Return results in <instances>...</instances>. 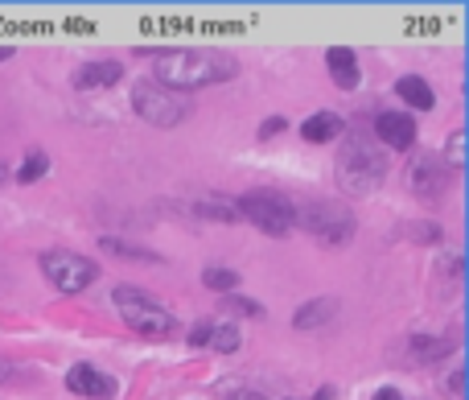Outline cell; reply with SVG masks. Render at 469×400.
<instances>
[{"label":"cell","instance_id":"d4e9b609","mask_svg":"<svg viewBox=\"0 0 469 400\" xmlns=\"http://www.w3.org/2000/svg\"><path fill=\"white\" fill-rule=\"evenodd\" d=\"M206 338H210V322H193L190 326V346H206Z\"/></svg>","mask_w":469,"mask_h":400},{"label":"cell","instance_id":"603a6c76","mask_svg":"<svg viewBox=\"0 0 469 400\" xmlns=\"http://www.w3.org/2000/svg\"><path fill=\"white\" fill-rule=\"evenodd\" d=\"M103 248L107 252H116V256L124 260H149V264H157V252H144V248H132V244H124V239H103Z\"/></svg>","mask_w":469,"mask_h":400},{"label":"cell","instance_id":"3957f363","mask_svg":"<svg viewBox=\"0 0 469 400\" xmlns=\"http://www.w3.org/2000/svg\"><path fill=\"white\" fill-rule=\"evenodd\" d=\"M387 173V153L383 149H371L366 141H350L338 157V186L346 195H371L379 190Z\"/></svg>","mask_w":469,"mask_h":400},{"label":"cell","instance_id":"6da1fadb","mask_svg":"<svg viewBox=\"0 0 469 400\" xmlns=\"http://www.w3.org/2000/svg\"><path fill=\"white\" fill-rule=\"evenodd\" d=\"M239 75V58L223 54V50H165L152 54V79L165 91H198V87H214Z\"/></svg>","mask_w":469,"mask_h":400},{"label":"cell","instance_id":"4dcf8cb0","mask_svg":"<svg viewBox=\"0 0 469 400\" xmlns=\"http://www.w3.org/2000/svg\"><path fill=\"white\" fill-rule=\"evenodd\" d=\"M333 396H338V388H330V384H325V388H317V396H313V400H333Z\"/></svg>","mask_w":469,"mask_h":400},{"label":"cell","instance_id":"1f68e13d","mask_svg":"<svg viewBox=\"0 0 469 400\" xmlns=\"http://www.w3.org/2000/svg\"><path fill=\"white\" fill-rule=\"evenodd\" d=\"M9 58H12V50L9 46H0V62H9Z\"/></svg>","mask_w":469,"mask_h":400},{"label":"cell","instance_id":"277c9868","mask_svg":"<svg viewBox=\"0 0 469 400\" xmlns=\"http://www.w3.org/2000/svg\"><path fill=\"white\" fill-rule=\"evenodd\" d=\"M297 223L309 231L313 239H321L325 248H341V244H350L354 236V215L346 206L330 203V198H313L297 211Z\"/></svg>","mask_w":469,"mask_h":400},{"label":"cell","instance_id":"9a60e30c","mask_svg":"<svg viewBox=\"0 0 469 400\" xmlns=\"http://www.w3.org/2000/svg\"><path fill=\"white\" fill-rule=\"evenodd\" d=\"M395 96L404 99L407 108H416V112H428L432 104H437V96H432V87H428L420 75H404V79H399V83H395Z\"/></svg>","mask_w":469,"mask_h":400},{"label":"cell","instance_id":"4fadbf2b","mask_svg":"<svg viewBox=\"0 0 469 400\" xmlns=\"http://www.w3.org/2000/svg\"><path fill=\"white\" fill-rule=\"evenodd\" d=\"M333 314H338V297H313V302L297 305L292 326H297V330H317V326L333 322Z\"/></svg>","mask_w":469,"mask_h":400},{"label":"cell","instance_id":"83f0119b","mask_svg":"<svg viewBox=\"0 0 469 400\" xmlns=\"http://www.w3.org/2000/svg\"><path fill=\"white\" fill-rule=\"evenodd\" d=\"M12 376H17V368H12L9 359H0V384H9Z\"/></svg>","mask_w":469,"mask_h":400},{"label":"cell","instance_id":"9c48e42d","mask_svg":"<svg viewBox=\"0 0 469 400\" xmlns=\"http://www.w3.org/2000/svg\"><path fill=\"white\" fill-rule=\"evenodd\" d=\"M448 178H453V173H448V165L440 162V157H416V165H412V190H416L424 203L445 195Z\"/></svg>","mask_w":469,"mask_h":400},{"label":"cell","instance_id":"7a4b0ae2","mask_svg":"<svg viewBox=\"0 0 469 400\" xmlns=\"http://www.w3.org/2000/svg\"><path fill=\"white\" fill-rule=\"evenodd\" d=\"M111 302H116L119 318H124V322H128L140 338H169L173 330H177V318H173L169 310L157 302V297H149L144 289L119 285V289L111 293Z\"/></svg>","mask_w":469,"mask_h":400},{"label":"cell","instance_id":"484cf974","mask_svg":"<svg viewBox=\"0 0 469 400\" xmlns=\"http://www.w3.org/2000/svg\"><path fill=\"white\" fill-rule=\"evenodd\" d=\"M276 132H284V116H272V120H264V124H259V137H276Z\"/></svg>","mask_w":469,"mask_h":400},{"label":"cell","instance_id":"f1b7e54d","mask_svg":"<svg viewBox=\"0 0 469 400\" xmlns=\"http://www.w3.org/2000/svg\"><path fill=\"white\" fill-rule=\"evenodd\" d=\"M226 400H267L264 392H251V388H243V392H234V396H226Z\"/></svg>","mask_w":469,"mask_h":400},{"label":"cell","instance_id":"d6986e66","mask_svg":"<svg viewBox=\"0 0 469 400\" xmlns=\"http://www.w3.org/2000/svg\"><path fill=\"white\" fill-rule=\"evenodd\" d=\"M202 285H206V289H214V293H231V289H239V272H231V269H202Z\"/></svg>","mask_w":469,"mask_h":400},{"label":"cell","instance_id":"8fae6325","mask_svg":"<svg viewBox=\"0 0 469 400\" xmlns=\"http://www.w3.org/2000/svg\"><path fill=\"white\" fill-rule=\"evenodd\" d=\"M124 79V62L116 58H99V62H86L75 71V87L78 91H95V87H116Z\"/></svg>","mask_w":469,"mask_h":400},{"label":"cell","instance_id":"e0dca14e","mask_svg":"<svg viewBox=\"0 0 469 400\" xmlns=\"http://www.w3.org/2000/svg\"><path fill=\"white\" fill-rule=\"evenodd\" d=\"M239 343H243V338H239V326H234V322L210 326V338H206V346H210V351H218V355H234V351H239Z\"/></svg>","mask_w":469,"mask_h":400},{"label":"cell","instance_id":"30bf717a","mask_svg":"<svg viewBox=\"0 0 469 400\" xmlns=\"http://www.w3.org/2000/svg\"><path fill=\"white\" fill-rule=\"evenodd\" d=\"M374 137L387 149H412L416 145V120L404 116V112H379L374 116Z\"/></svg>","mask_w":469,"mask_h":400},{"label":"cell","instance_id":"5b68a950","mask_svg":"<svg viewBox=\"0 0 469 400\" xmlns=\"http://www.w3.org/2000/svg\"><path fill=\"white\" fill-rule=\"evenodd\" d=\"M132 108L152 129H177L190 116V99H182L177 91H165L157 83H136L132 87Z\"/></svg>","mask_w":469,"mask_h":400},{"label":"cell","instance_id":"f546056e","mask_svg":"<svg viewBox=\"0 0 469 400\" xmlns=\"http://www.w3.org/2000/svg\"><path fill=\"white\" fill-rule=\"evenodd\" d=\"M448 392H453V396H461V371H453V376H448Z\"/></svg>","mask_w":469,"mask_h":400},{"label":"cell","instance_id":"7402d4cb","mask_svg":"<svg viewBox=\"0 0 469 400\" xmlns=\"http://www.w3.org/2000/svg\"><path fill=\"white\" fill-rule=\"evenodd\" d=\"M412 355L424 359V363H428V359H445V355H448V346L440 343V338H424V335H416V338H412Z\"/></svg>","mask_w":469,"mask_h":400},{"label":"cell","instance_id":"ba28073f","mask_svg":"<svg viewBox=\"0 0 469 400\" xmlns=\"http://www.w3.org/2000/svg\"><path fill=\"white\" fill-rule=\"evenodd\" d=\"M66 388L78 392V396H91V400H111L116 396V379L107 376V371L91 368V363H75V368L66 371Z\"/></svg>","mask_w":469,"mask_h":400},{"label":"cell","instance_id":"cb8c5ba5","mask_svg":"<svg viewBox=\"0 0 469 400\" xmlns=\"http://www.w3.org/2000/svg\"><path fill=\"white\" fill-rule=\"evenodd\" d=\"M399 236L420 239V244H440V228H437V223H412V228H399Z\"/></svg>","mask_w":469,"mask_h":400},{"label":"cell","instance_id":"4316f807","mask_svg":"<svg viewBox=\"0 0 469 400\" xmlns=\"http://www.w3.org/2000/svg\"><path fill=\"white\" fill-rule=\"evenodd\" d=\"M371 400H404V392H399V388H379Z\"/></svg>","mask_w":469,"mask_h":400},{"label":"cell","instance_id":"44dd1931","mask_svg":"<svg viewBox=\"0 0 469 400\" xmlns=\"http://www.w3.org/2000/svg\"><path fill=\"white\" fill-rule=\"evenodd\" d=\"M223 314L264 318V305H259V302H251V297H234V293H226V297H223Z\"/></svg>","mask_w":469,"mask_h":400},{"label":"cell","instance_id":"5bb4252c","mask_svg":"<svg viewBox=\"0 0 469 400\" xmlns=\"http://www.w3.org/2000/svg\"><path fill=\"white\" fill-rule=\"evenodd\" d=\"M341 116H333V112H317V116H309L305 124H300V137L313 145H325V141H338L341 137Z\"/></svg>","mask_w":469,"mask_h":400},{"label":"cell","instance_id":"ac0fdd59","mask_svg":"<svg viewBox=\"0 0 469 400\" xmlns=\"http://www.w3.org/2000/svg\"><path fill=\"white\" fill-rule=\"evenodd\" d=\"M45 173H50V157H45L42 149H29V153H25V165L17 170V182H21V186H33L37 178H45Z\"/></svg>","mask_w":469,"mask_h":400},{"label":"cell","instance_id":"52a82bcc","mask_svg":"<svg viewBox=\"0 0 469 400\" xmlns=\"http://www.w3.org/2000/svg\"><path fill=\"white\" fill-rule=\"evenodd\" d=\"M42 272L53 281L58 293H83V289H91V281H99L95 260L78 256V252H66V248L42 252Z\"/></svg>","mask_w":469,"mask_h":400},{"label":"cell","instance_id":"2e32d148","mask_svg":"<svg viewBox=\"0 0 469 400\" xmlns=\"http://www.w3.org/2000/svg\"><path fill=\"white\" fill-rule=\"evenodd\" d=\"M198 215H202V219H218V223H239V206H234V198L210 195V198L198 203Z\"/></svg>","mask_w":469,"mask_h":400},{"label":"cell","instance_id":"8992f818","mask_svg":"<svg viewBox=\"0 0 469 400\" xmlns=\"http://www.w3.org/2000/svg\"><path fill=\"white\" fill-rule=\"evenodd\" d=\"M234 206H239V219H247L264 236H288L297 223V211L288 206V198L272 195V190H251V195L234 198Z\"/></svg>","mask_w":469,"mask_h":400},{"label":"cell","instance_id":"ffe728a7","mask_svg":"<svg viewBox=\"0 0 469 400\" xmlns=\"http://www.w3.org/2000/svg\"><path fill=\"white\" fill-rule=\"evenodd\" d=\"M440 162L448 165V173H461V170H465V132H461V129L448 137L445 157H440Z\"/></svg>","mask_w":469,"mask_h":400},{"label":"cell","instance_id":"d6a6232c","mask_svg":"<svg viewBox=\"0 0 469 400\" xmlns=\"http://www.w3.org/2000/svg\"><path fill=\"white\" fill-rule=\"evenodd\" d=\"M4 182H9V170H4V165H0V186H4Z\"/></svg>","mask_w":469,"mask_h":400},{"label":"cell","instance_id":"7c38bea8","mask_svg":"<svg viewBox=\"0 0 469 400\" xmlns=\"http://www.w3.org/2000/svg\"><path fill=\"white\" fill-rule=\"evenodd\" d=\"M325 66H330L333 83H338L341 91H354V87H358V58H354V50H346V46L325 50Z\"/></svg>","mask_w":469,"mask_h":400}]
</instances>
